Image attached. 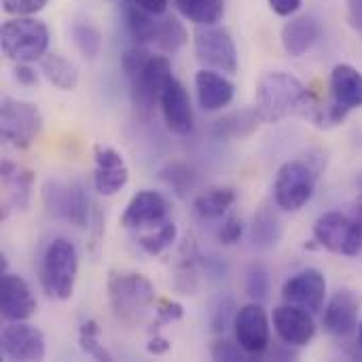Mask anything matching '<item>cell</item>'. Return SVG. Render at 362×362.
<instances>
[{"label": "cell", "instance_id": "42", "mask_svg": "<svg viewBox=\"0 0 362 362\" xmlns=\"http://www.w3.org/2000/svg\"><path fill=\"white\" fill-rule=\"evenodd\" d=\"M267 2H269L272 11L276 15H280V17H293V15H297L299 8H301V4H303V0H267Z\"/></svg>", "mask_w": 362, "mask_h": 362}, {"label": "cell", "instance_id": "5", "mask_svg": "<svg viewBox=\"0 0 362 362\" xmlns=\"http://www.w3.org/2000/svg\"><path fill=\"white\" fill-rule=\"evenodd\" d=\"M45 125L42 112L36 104L25 100H15L11 95L2 98L0 106V136L13 148L25 151L40 136Z\"/></svg>", "mask_w": 362, "mask_h": 362}, {"label": "cell", "instance_id": "38", "mask_svg": "<svg viewBox=\"0 0 362 362\" xmlns=\"http://www.w3.org/2000/svg\"><path fill=\"white\" fill-rule=\"evenodd\" d=\"M216 235H218V242L223 246H235L244 235V221L240 216H235V214L225 216L218 231H216Z\"/></svg>", "mask_w": 362, "mask_h": 362}, {"label": "cell", "instance_id": "6", "mask_svg": "<svg viewBox=\"0 0 362 362\" xmlns=\"http://www.w3.org/2000/svg\"><path fill=\"white\" fill-rule=\"evenodd\" d=\"M312 233L316 244L333 255L350 259L362 255V225L352 214L337 210L325 212L316 218Z\"/></svg>", "mask_w": 362, "mask_h": 362}, {"label": "cell", "instance_id": "18", "mask_svg": "<svg viewBox=\"0 0 362 362\" xmlns=\"http://www.w3.org/2000/svg\"><path fill=\"white\" fill-rule=\"evenodd\" d=\"M36 312V299L30 284L17 276L2 272L0 278V314L6 322H25Z\"/></svg>", "mask_w": 362, "mask_h": 362}, {"label": "cell", "instance_id": "4", "mask_svg": "<svg viewBox=\"0 0 362 362\" xmlns=\"http://www.w3.org/2000/svg\"><path fill=\"white\" fill-rule=\"evenodd\" d=\"M2 53L17 62H40L49 49V28L34 17H13L0 28Z\"/></svg>", "mask_w": 362, "mask_h": 362}, {"label": "cell", "instance_id": "36", "mask_svg": "<svg viewBox=\"0 0 362 362\" xmlns=\"http://www.w3.org/2000/svg\"><path fill=\"white\" fill-rule=\"evenodd\" d=\"M153 53H148V49L144 45H136L125 49V53L121 55V70L123 74L132 81L134 76H138L142 72V68L146 66V62L151 59Z\"/></svg>", "mask_w": 362, "mask_h": 362}, {"label": "cell", "instance_id": "46", "mask_svg": "<svg viewBox=\"0 0 362 362\" xmlns=\"http://www.w3.org/2000/svg\"><path fill=\"white\" fill-rule=\"evenodd\" d=\"M346 2H348L350 23L362 34V0H346Z\"/></svg>", "mask_w": 362, "mask_h": 362}, {"label": "cell", "instance_id": "24", "mask_svg": "<svg viewBox=\"0 0 362 362\" xmlns=\"http://www.w3.org/2000/svg\"><path fill=\"white\" fill-rule=\"evenodd\" d=\"M238 193L231 187H212L202 191L195 199H193V210L199 218L204 221H214V218H223L231 206L235 204Z\"/></svg>", "mask_w": 362, "mask_h": 362}, {"label": "cell", "instance_id": "30", "mask_svg": "<svg viewBox=\"0 0 362 362\" xmlns=\"http://www.w3.org/2000/svg\"><path fill=\"white\" fill-rule=\"evenodd\" d=\"M178 240V227L174 221H163L155 227H148V231H142L138 235V246L148 255V257H159L168 248L174 246Z\"/></svg>", "mask_w": 362, "mask_h": 362}, {"label": "cell", "instance_id": "1", "mask_svg": "<svg viewBox=\"0 0 362 362\" xmlns=\"http://www.w3.org/2000/svg\"><path fill=\"white\" fill-rule=\"evenodd\" d=\"M318 95L295 74L284 70L267 72L255 89V112L261 123L276 125L291 117L308 119Z\"/></svg>", "mask_w": 362, "mask_h": 362}, {"label": "cell", "instance_id": "25", "mask_svg": "<svg viewBox=\"0 0 362 362\" xmlns=\"http://www.w3.org/2000/svg\"><path fill=\"white\" fill-rule=\"evenodd\" d=\"M282 235H284V229H282V223H280L278 214L274 212V208L263 206L255 214L252 225H250V242H252V246L259 248V250H272L282 242Z\"/></svg>", "mask_w": 362, "mask_h": 362}, {"label": "cell", "instance_id": "29", "mask_svg": "<svg viewBox=\"0 0 362 362\" xmlns=\"http://www.w3.org/2000/svg\"><path fill=\"white\" fill-rule=\"evenodd\" d=\"M123 13H125V25H127V32L132 34V38L138 45H153L159 15H153V13H148V11H144L132 2L125 4Z\"/></svg>", "mask_w": 362, "mask_h": 362}, {"label": "cell", "instance_id": "31", "mask_svg": "<svg viewBox=\"0 0 362 362\" xmlns=\"http://www.w3.org/2000/svg\"><path fill=\"white\" fill-rule=\"evenodd\" d=\"M257 112H248V110H242V112H233V115H227L223 119H218L212 127V134L216 138H244L248 136L255 127H257Z\"/></svg>", "mask_w": 362, "mask_h": 362}, {"label": "cell", "instance_id": "13", "mask_svg": "<svg viewBox=\"0 0 362 362\" xmlns=\"http://www.w3.org/2000/svg\"><path fill=\"white\" fill-rule=\"evenodd\" d=\"M129 182V168L123 155L106 144L93 146V189L102 197H112Z\"/></svg>", "mask_w": 362, "mask_h": 362}, {"label": "cell", "instance_id": "26", "mask_svg": "<svg viewBox=\"0 0 362 362\" xmlns=\"http://www.w3.org/2000/svg\"><path fill=\"white\" fill-rule=\"evenodd\" d=\"M40 74L62 91H72L78 85V68L59 53H45L40 57Z\"/></svg>", "mask_w": 362, "mask_h": 362}, {"label": "cell", "instance_id": "33", "mask_svg": "<svg viewBox=\"0 0 362 362\" xmlns=\"http://www.w3.org/2000/svg\"><path fill=\"white\" fill-rule=\"evenodd\" d=\"M235 314H238V305H235V299H233L231 295H221V297H216V299L210 303V310H208V325H210V331H212L214 335H223L229 327H233Z\"/></svg>", "mask_w": 362, "mask_h": 362}, {"label": "cell", "instance_id": "20", "mask_svg": "<svg viewBox=\"0 0 362 362\" xmlns=\"http://www.w3.org/2000/svg\"><path fill=\"white\" fill-rule=\"evenodd\" d=\"M195 93L204 112H218L233 102L235 85L218 70L202 68L195 74Z\"/></svg>", "mask_w": 362, "mask_h": 362}, {"label": "cell", "instance_id": "27", "mask_svg": "<svg viewBox=\"0 0 362 362\" xmlns=\"http://www.w3.org/2000/svg\"><path fill=\"white\" fill-rule=\"evenodd\" d=\"M178 13L195 25H214L225 15V0H174Z\"/></svg>", "mask_w": 362, "mask_h": 362}, {"label": "cell", "instance_id": "2", "mask_svg": "<svg viewBox=\"0 0 362 362\" xmlns=\"http://www.w3.org/2000/svg\"><path fill=\"white\" fill-rule=\"evenodd\" d=\"M106 288L110 308L123 322H138L155 310L157 291L144 274L115 269L108 274Z\"/></svg>", "mask_w": 362, "mask_h": 362}, {"label": "cell", "instance_id": "41", "mask_svg": "<svg viewBox=\"0 0 362 362\" xmlns=\"http://www.w3.org/2000/svg\"><path fill=\"white\" fill-rule=\"evenodd\" d=\"M13 76L19 85L23 87H34L38 85V72L30 66V62H17L13 68Z\"/></svg>", "mask_w": 362, "mask_h": 362}, {"label": "cell", "instance_id": "14", "mask_svg": "<svg viewBox=\"0 0 362 362\" xmlns=\"http://www.w3.org/2000/svg\"><path fill=\"white\" fill-rule=\"evenodd\" d=\"M282 299L286 303L310 310L312 314L320 312L327 301V278L316 267H305L293 274L282 284Z\"/></svg>", "mask_w": 362, "mask_h": 362}, {"label": "cell", "instance_id": "32", "mask_svg": "<svg viewBox=\"0 0 362 362\" xmlns=\"http://www.w3.org/2000/svg\"><path fill=\"white\" fill-rule=\"evenodd\" d=\"M72 40L83 57L95 59L102 51V34L91 21H74L70 28Z\"/></svg>", "mask_w": 362, "mask_h": 362}, {"label": "cell", "instance_id": "22", "mask_svg": "<svg viewBox=\"0 0 362 362\" xmlns=\"http://www.w3.org/2000/svg\"><path fill=\"white\" fill-rule=\"evenodd\" d=\"M331 98L346 110L362 108V72L352 64H337L329 78Z\"/></svg>", "mask_w": 362, "mask_h": 362}, {"label": "cell", "instance_id": "40", "mask_svg": "<svg viewBox=\"0 0 362 362\" xmlns=\"http://www.w3.org/2000/svg\"><path fill=\"white\" fill-rule=\"evenodd\" d=\"M49 0H2L4 13L13 17H32L47 6Z\"/></svg>", "mask_w": 362, "mask_h": 362}, {"label": "cell", "instance_id": "45", "mask_svg": "<svg viewBox=\"0 0 362 362\" xmlns=\"http://www.w3.org/2000/svg\"><path fill=\"white\" fill-rule=\"evenodd\" d=\"M204 267L214 278H225V274H227V265L218 257H206L204 259Z\"/></svg>", "mask_w": 362, "mask_h": 362}, {"label": "cell", "instance_id": "8", "mask_svg": "<svg viewBox=\"0 0 362 362\" xmlns=\"http://www.w3.org/2000/svg\"><path fill=\"white\" fill-rule=\"evenodd\" d=\"M42 202L51 216L66 221L78 229H87L91 223V202L85 189L76 182L47 180L42 187Z\"/></svg>", "mask_w": 362, "mask_h": 362}, {"label": "cell", "instance_id": "9", "mask_svg": "<svg viewBox=\"0 0 362 362\" xmlns=\"http://www.w3.org/2000/svg\"><path fill=\"white\" fill-rule=\"evenodd\" d=\"M195 55L197 59L212 70H218L223 74H235L240 68L238 47L229 34L227 28L214 23V25H197L195 30Z\"/></svg>", "mask_w": 362, "mask_h": 362}, {"label": "cell", "instance_id": "21", "mask_svg": "<svg viewBox=\"0 0 362 362\" xmlns=\"http://www.w3.org/2000/svg\"><path fill=\"white\" fill-rule=\"evenodd\" d=\"M322 34V25L314 15H293L280 34L282 47L291 57H303Z\"/></svg>", "mask_w": 362, "mask_h": 362}, {"label": "cell", "instance_id": "10", "mask_svg": "<svg viewBox=\"0 0 362 362\" xmlns=\"http://www.w3.org/2000/svg\"><path fill=\"white\" fill-rule=\"evenodd\" d=\"M0 352L6 361L36 362L47 356L45 333L25 322H8L0 335Z\"/></svg>", "mask_w": 362, "mask_h": 362}, {"label": "cell", "instance_id": "39", "mask_svg": "<svg viewBox=\"0 0 362 362\" xmlns=\"http://www.w3.org/2000/svg\"><path fill=\"white\" fill-rule=\"evenodd\" d=\"M155 327H163V325H172V322H178L182 316H185V310L178 301H172V299H159L157 297V303H155Z\"/></svg>", "mask_w": 362, "mask_h": 362}, {"label": "cell", "instance_id": "17", "mask_svg": "<svg viewBox=\"0 0 362 362\" xmlns=\"http://www.w3.org/2000/svg\"><path fill=\"white\" fill-rule=\"evenodd\" d=\"M361 297L350 288H339L327 303L322 325L325 331L333 337H350L358 331Z\"/></svg>", "mask_w": 362, "mask_h": 362}, {"label": "cell", "instance_id": "23", "mask_svg": "<svg viewBox=\"0 0 362 362\" xmlns=\"http://www.w3.org/2000/svg\"><path fill=\"white\" fill-rule=\"evenodd\" d=\"M34 182L36 176L32 170L13 161H2V187L6 193V204L13 210H28L32 202Z\"/></svg>", "mask_w": 362, "mask_h": 362}, {"label": "cell", "instance_id": "19", "mask_svg": "<svg viewBox=\"0 0 362 362\" xmlns=\"http://www.w3.org/2000/svg\"><path fill=\"white\" fill-rule=\"evenodd\" d=\"M159 108H161L163 121H165L170 132H174L178 136H187L193 132L195 117H193L191 95L187 91V87L176 76L172 78V83L161 93Z\"/></svg>", "mask_w": 362, "mask_h": 362}, {"label": "cell", "instance_id": "3", "mask_svg": "<svg viewBox=\"0 0 362 362\" xmlns=\"http://www.w3.org/2000/svg\"><path fill=\"white\" fill-rule=\"evenodd\" d=\"M78 276V252L76 246L66 238H55L42 252L40 259V282L49 297L68 301L74 295Z\"/></svg>", "mask_w": 362, "mask_h": 362}, {"label": "cell", "instance_id": "43", "mask_svg": "<svg viewBox=\"0 0 362 362\" xmlns=\"http://www.w3.org/2000/svg\"><path fill=\"white\" fill-rule=\"evenodd\" d=\"M127 2H132L153 15H165V11L170 6V0H127Z\"/></svg>", "mask_w": 362, "mask_h": 362}, {"label": "cell", "instance_id": "11", "mask_svg": "<svg viewBox=\"0 0 362 362\" xmlns=\"http://www.w3.org/2000/svg\"><path fill=\"white\" fill-rule=\"evenodd\" d=\"M233 333H235V341L252 358L265 354V350L269 348V335H272V325H269L265 308L259 301L242 305L233 320Z\"/></svg>", "mask_w": 362, "mask_h": 362}, {"label": "cell", "instance_id": "28", "mask_svg": "<svg viewBox=\"0 0 362 362\" xmlns=\"http://www.w3.org/2000/svg\"><path fill=\"white\" fill-rule=\"evenodd\" d=\"M161 19L157 21V32H155V40L153 45L161 51V53H176L180 51L187 40H189V34H187V28L182 25V21L174 15H159Z\"/></svg>", "mask_w": 362, "mask_h": 362}, {"label": "cell", "instance_id": "35", "mask_svg": "<svg viewBox=\"0 0 362 362\" xmlns=\"http://www.w3.org/2000/svg\"><path fill=\"white\" fill-rule=\"evenodd\" d=\"M244 291L252 301H265L269 295V272L261 263H252L246 269L244 278Z\"/></svg>", "mask_w": 362, "mask_h": 362}, {"label": "cell", "instance_id": "16", "mask_svg": "<svg viewBox=\"0 0 362 362\" xmlns=\"http://www.w3.org/2000/svg\"><path fill=\"white\" fill-rule=\"evenodd\" d=\"M170 204L159 191H138L121 214V227L129 231H144L168 221Z\"/></svg>", "mask_w": 362, "mask_h": 362}, {"label": "cell", "instance_id": "12", "mask_svg": "<svg viewBox=\"0 0 362 362\" xmlns=\"http://www.w3.org/2000/svg\"><path fill=\"white\" fill-rule=\"evenodd\" d=\"M172 78H174V74H172L170 57L168 55H151V59L146 62L142 72L129 81L136 106H140L144 110H153L155 106H159L161 93L172 83Z\"/></svg>", "mask_w": 362, "mask_h": 362}, {"label": "cell", "instance_id": "34", "mask_svg": "<svg viewBox=\"0 0 362 362\" xmlns=\"http://www.w3.org/2000/svg\"><path fill=\"white\" fill-rule=\"evenodd\" d=\"M78 346H81V350H83L87 356H91V358H95V361H115L112 354L104 348V344H102V339H100V327H98L95 320H85V322L81 325V329H78Z\"/></svg>", "mask_w": 362, "mask_h": 362}, {"label": "cell", "instance_id": "37", "mask_svg": "<svg viewBox=\"0 0 362 362\" xmlns=\"http://www.w3.org/2000/svg\"><path fill=\"white\" fill-rule=\"evenodd\" d=\"M210 356L218 362H244L250 361L252 356L238 344L231 339H216L210 348Z\"/></svg>", "mask_w": 362, "mask_h": 362}, {"label": "cell", "instance_id": "15", "mask_svg": "<svg viewBox=\"0 0 362 362\" xmlns=\"http://www.w3.org/2000/svg\"><path fill=\"white\" fill-rule=\"evenodd\" d=\"M272 325L282 344L293 348H305L316 337V320L314 314L305 308L286 303L278 305L272 314Z\"/></svg>", "mask_w": 362, "mask_h": 362}, {"label": "cell", "instance_id": "47", "mask_svg": "<svg viewBox=\"0 0 362 362\" xmlns=\"http://www.w3.org/2000/svg\"><path fill=\"white\" fill-rule=\"evenodd\" d=\"M356 339H358V350H361V356H362V318H361V325H358V331H356Z\"/></svg>", "mask_w": 362, "mask_h": 362}, {"label": "cell", "instance_id": "7", "mask_svg": "<svg viewBox=\"0 0 362 362\" xmlns=\"http://www.w3.org/2000/svg\"><path fill=\"white\" fill-rule=\"evenodd\" d=\"M316 193V172L310 163L293 159L280 165L274 182L276 206L284 212H299Z\"/></svg>", "mask_w": 362, "mask_h": 362}, {"label": "cell", "instance_id": "48", "mask_svg": "<svg viewBox=\"0 0 362 362\" xmlns=\"http://www.w3.org/2000/svg\"><path fill=\"white\" fill-rule=\"evenodd\" d=\"M356 182H358V187H361V189H362V174H361V176H358V180H356Z\"/></svg>", "mask_w": 362, "mask_h": 362}, {"label": "cell", "instance_id": "44", "mask_svg": "<svg viewBox=\"0 0 362 362\" xmlns=\"http://www.w3.org/2000/svg\"><path fill=\"white\" fill-rule=\"evenodd\" d=\"M170 348H172V344L165 337H161L159 333H155V337H151V341L146 344V352L153 356H163L170 352Z\"/></svg>", "mask_w": 362, "mask_h": 362}]
</instances>
